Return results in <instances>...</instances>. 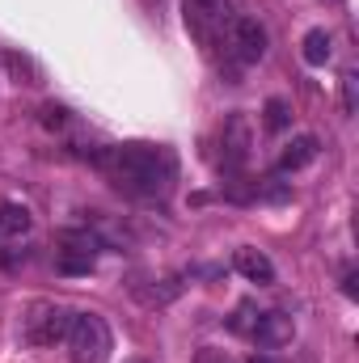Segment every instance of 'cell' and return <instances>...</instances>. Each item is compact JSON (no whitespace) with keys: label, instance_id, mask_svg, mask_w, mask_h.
Returning <instances> with one entry per match:
<instances>
[{"label":"cell","instance_id":"cell-20","mask_svg":"<svg viewBox=\"0 0 359 363\" xmlns=\"http://www.w3.org/2000/svg\"><path fill=\"white\" fill-rule=\"evenodd\" d=\"M250 363H279V359H270V355H254Z\"/></svg>","mask_w":359,"mask_h":363},{"label":"cell","instance_id":"cell-4","mask_svg":"<svg viewBox=\"0 0 359 363\" xmlns=\"http://www.w3.org/2000/svg\"><path fill=\"white\" fill-rule=\"evenodd\" d=\"M182 9H186L190 34H194L203 47H216V43L224 38V26L237 17V13L228 9V0H182Z\"/></svg>","mask_w":359,"mask_h":363},{"label":"cell","instance_id":"cell-6","mask_svg":"<svg viewBox=\"0 0 359 363\" xmlns=\"http://www.w3.org/2000/svg\"><path fill=\"white\" fill-rule=\"evenodd\" d=\"M250 148H254V131H250V118L241 110H233L220 127V161L228 174H237L245 161H250Z\"/></svg>","mask_w":359,"mask_h":363},{"label":"cell","instance_id":"cell-12","mask_svg":"<svg viewBox=\"0 0 359 363\" xmlns=\"http://www.w3.org/2000/svg\"><path fill=\"white\" fill-rule=\"evenodd\" d=\"M300 55H304V64L321 68V64L330 60V34H326V30H309L304 43H300Z\"/></svg>","mask_w":359,"mask_h":363},{"label":"cell","instance_id":"cell-15","mask_svg":"<svg viewBox=\"0 0 359 363\" xmlns=\"http://www.w3.org/2000/svg\"><path fill=\"white\" fill-rule=\"evenodd\" d=\"M43 127L47 131H64L68 127V110L64 106H43Z\"/></svg>","mask_w":359,"mask_h":363},{"label":"cell","instance_id":"cell-18","mask_svg":"<svg viewBox=\"0 0 359 363\" xmlns=\"http://www.w3.org/2000/svg\"><path fill=\"white\" fill-rule=\"evenodd\" d=\"M194 363H228V355H224V351H211V347H207V351H199V355H194Z\"/></svg>","mask_w":359,"mask_h":363},{"label":"cell","instance_id":"cell-1","mask_svg":"<svg viewBox=\"0 0 359 363\" xmlns=\"http://www.w3.org/2000/svg\"><path fill=\"white\" fill-rule=\"evenodd\" d=\"M85 157L123 194H136V199H157L174 182V157L161 144H106V148H93Z\"/></svg>","mask_w":359,"mask_h":363},{"label":"cell","instance_id":"cell-13","mask_svg":"<svg viewBox=\"0 0 359 363\" xmlns=\"http://www.w3.org/2000/svg\"><path fill=\"white\" fill-rule=\"evenodd\" d=\"M0 233H9V237L30 233V211L17 203H0Z\"/></svg>","mask_w":359,"mask_h":363},{"label":"cell","instance_id":"cell-10","mask_svg":"<svg viewBox=\"0 0 359 363\" xmlns=\"http://www.w3.org/2000/svg\"><path fill=\"white\" fill-rule=\"evenodd\" d=\"M233 267H237V271L245 274L250 283H258V287H267V283H275V262H270L267 254H258V250H237Z\"/></svg>","mask_w":359,"mask_h":363},{"label":"cell","instance_id":"cell-16","mask_svg":"<svg viewBox=\"0 0 359 363\" xmlns=\"http://www.w3.org/2000/svg\"><path fill=\"white\" fill-rule=\"evenodd\" d=\"M355 85H359L355 72H343V110H347V114L355 110Z\"/></svg>","mask_w":359,"mask_h":363},{"label":"cell","instance_id":"cell-17","mask_svg":"<svg viewBox=\"0 0 359 363\" xmlns=\"http://www.w3.org/2000/svg\"><path fill=\"white\" fill-rule=\"evenodd\" d=\"M228 325H233L237 334H250V325H254V304H241V308H237V317H233Z\"/></svg>","mask_w":359,"mask_h":363},{"label":"cell","instance_id":"cell-11","mask_svg":"<svg viewBox=\"0 0 359 363\" xmlns=\"http://www.w3.org/2000/svg\"><path fill=\"white\" fill-rule=\"evenodd\" d=\"M178 296H182V274L153 279V287L136 283V300H140V304H148V308H157V304H170V300H178Z\"/></svg>","mask_w":359,"mask_h":363},{"label":"cell","instance_id":"cell-2","mask_svg":"<svg viewBox=\"0 0 359 363\" xmlns=\"http://www.w3.org/2000/svg\"><path fill=\"white\" fill-rule=\"evenodd\" d=\"M68 325H72V308L68 304H55V300H34L21 317V334L30 347H55L68 338Z\"/></svg>","mask_w":359,"mask_h":363},{"label":"cell","instance_id":"cell-19","mask_svg":"<svg viewBox=\"0 0 359 363\" xmlns=\"http://www.w3.org/2000/svg\"><path fill=\"white\" fill-rule=\"evenodd\" d=\"M0 267H13V258L4 254V245H0Z\"/></svg>","mask_w":359,"mask_h":363},{"label":"cell","instance_id":"cell-7","mask_svg":"<svg viewBox=\"0 0 359 363\" xmlns=\"http://www.w3.org/2000/svg\"><path fill=\"white\" fill-rule=\"evenodd\" d=\"M60 271L64 274H89L97 262V237L93 233H64L60 237Z\"/></svg>","mask_w":359,"mask_h":363},{"label":"cell","instance_id":"cell-3","mask_svg":"<svg viewBox=\"0 0 359 363\" xmlns=\"http://www.w3.org/2000/svg\"><path fill=\"white\" fill-rule=\"evenodd\" d=\"M68 359L72 363H106L110 359V325L97 313H72L68 325Z\"/></svg>","mask_w":359,"mask_h":363},{"label":"cell","instance_id":"cell-14","mask_svg":"<svg viewBox=\"0 0 359 363\" xmlns=\"http://www.w3.org/2000/svg\"><path fill=\"white\" fill-rule=\"evenodd\" d=\"M263 114H267V118H263V123H267V131H283V127L292 123V110H287V101H283V97H270Z\"/></svg>","mask_w":359,"mask_h":363},{"label":"cell","instance_id":"cell-8","mask_svg":"<svg viewBox=\"0 0 359 363\" xmlns=\"http://www.w3.org/2000/svg\"><path fill=\"white\" fill-rule=\"evenodd\" d=\"M250 338H254L258 347H267V351H279V347H287V342L296 338V321H292L287 313H279V308L258 313L254 325H250Z\"/></svg>","mask_w":359,"mask_h":363},{"label":"cell","instance_id":"cell-9","mask_svg":"<svg viewBox=\"0 0 359 363\" xmlns=\"http://www.w3.org/2000/svg\"><path fill=\"white\" fill-rule=\"evenodd\" d=\"M317 152H321V140H317V135H296V140L279 152V169H283V174H296V169L313 165Z\"/></svg>","mask_w":359,"mask_h":363},{"label":"cell","instance_id":"cell-21","mask_svg":"<svg viewBox=\"0 0 359 363\" xmlns=\"http://www.w3.org/2000/svg\"><path fill=\"white\" fill-rule=\"evenodd\" d=\"M131 363H148V359H131Z\"/></svg>","mask_w":359,"mask_h":363},{"label":"cell","instance_id":"cell-5","mask_svg":"<svg viewBox=\"0 0 359 363\" xmlns=\"http://www.w3.org/2000/svg\"><path fill=\"white\" fill-rule=\"evenodd\" d=\"M224 51L233 55V60H241V64H258L263 55H267V30L254 21V17H233L228 26H224Z\"/></svg>","mask_w":359,"mask_h":363}]
</instances>
